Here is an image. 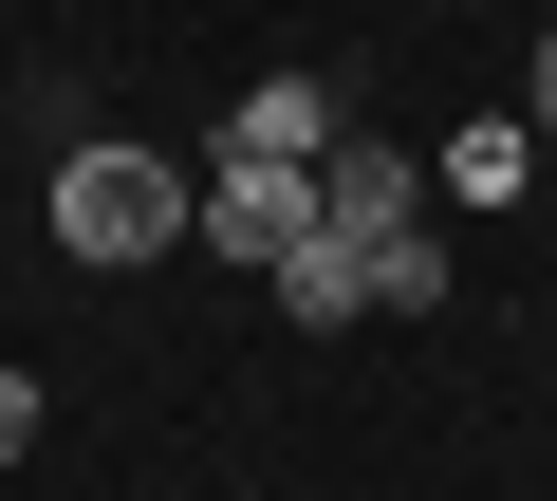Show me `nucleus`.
<instances>
[{
	"mask_svg": "<svg viewBox=\"0 0 557 501\" xmlns=\"http://www.w3.org/2000/svg\"><path fill=\"white\" fill-rule=\"evenodd\" d=\"M428 298H446V223H409L391 261H372V316H428Z\"/></svg>",
	"mask_w": 557,
	"mask_h": 501,
	"instance_id": "nucleus-7",
	"label": "nucleus"
},
{
	"mask_svg": "<svg viewBox=\"0 0 557 501\" xmlns=\"http://www.w3.org/2000/svg\"><path fill=\"white\" fill-rule=\"evenodd\" d=\"M38 446V372H0V464H20Z\"/></svg>",
	"mask_w": 557,
	"mask_h": 501,
	"instance_id": "nucleus-8",
	"label": "nucleus"
},
{
	"mask_svg": "<svg viewBox=\"0 0 557 501\" xmlns=\"http://www.w3.org/2000/svg\"><path fill=\"white\" fill-rule=\"evenodd\" d=\"M520 130H539V149H557V38H539V75H520Z\"/></svg>",
	"mask_w": 557,
	"mask_h": 501,
	"instance_id": "nucleus-9",
	"label": "nucleus"
},
{
	"mask_svg": "<svg viewBox=\"0 0 557 501\" xmlns=\"http://www.w3.org/2000/svg\"><path fill=\"white\" fill-rule=\"evenodd\" d=\"M317 149H335V93H317V75H260V93L223 112V167H298V186H317Z\"/></svg>",
	"mask_w": 557,
	"mask_h": 501,
	"instance_id": "nucleus-4",
	"label": "nucleus"
},
{
	"mask_svg": "<svg viewBox=\"0 0 557 501\" xmlns=\"http://www.w3.org/2000/svg\"><path fill=\"white\" fill-rule=\"evenodd\" d=\"M186 241H205V261H242V279H278V261L317 241V186H298V167H205Z\"/></svg>",
	"mask_w": 557,
	"mask_h": 501,
	"instance_id": "nucleus-2",
	"label": "nucleus"
},
{
	"mask_svg": "<svg viewBox=\"0 0 557 501\" xmlns=\"http://www.w3.org/2000/svg\"><path fill=\"white\" fill-rule=\"evenodd\" d=\"M278 316H298V335H354L372 316V261H354V241H298V261H278Z\"/></svg>",
	"mask_w": 557,
	"mask_h": 501,
	"instance_id": "nucleus-5",
	"label": "nucleus"
},
{
	"mask_svg": "<svg viewBox=\"0 0 557 501\" xmlns=\"http://www.w3.org/2000/svg\"><path fill=\"white\" fill-rule=\"evenodd\" d=\"M520 186H539V130H520V112H502V130H446V204H483V223H502Z\"/></svg>",
	"mask_w": 557,
	"mask_h": 501,
	"instance_id": "nucleus-6",
	"label": "nucleus"
},
{
	"mask_svg": "<svg viewBox=\"0 0 557 501\" xmlns=\"http://www.w3.org/2000/svg\"><path fill=\"white\" fill-rule=\"evenodd\" d=\"M186 204H205V167H168V149H57V241H75L94 279L168 261V241H186Z\"/></svg>",
	"mask_w": 557,
	"mask_h": 501,
	"instance_id": "nucleus-1",
	"label": "nucleus"
},
{
	"mask_svg": "<svg viewBox=\"0 0 557 501\" xmlns=\"http://www.w3.org/2000/svg\"><path fill=\"white\" fill-rule=\"evenodd\" d=\"M409 223H428V167H409V149H354V130H335V149H317V241L391 261Z\"/></svg>",
	"mask_w": 557,
	"mask_h": 501,
	"instance_id": "nucleus-3",
	"label": "nucleus"
}]
</instances>
